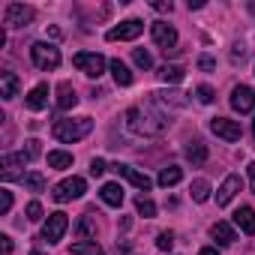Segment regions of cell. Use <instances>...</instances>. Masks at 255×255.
<instances>
[{"mask_svg":"<svg viewBox=\"0 0 255 255\" xmlns=\"http://www.w3.org/2000/svg\"><path fill=\"white\" fill-rule=\"evenodd\" d=\"M183 78H186V69H183V66H168V63H165V66L159 69V81H165V84H180Z\"/></svg>","mask_w":255,"mask_h":255,"instance_id":"23","label":"cell"},{"mask_svg":"<svg viewBox=\"0 0 255 255\" xmlns=\"http://www.w3.org/2000/svg\"><path fill=\"white\" fill-rule=\"evenodd\" d=\"M249 180H252V192H255V162H249Z\"/></svg>","mask_w":255,"mask_h":255,"instance_id":"41","label":"cell"},{"mask_svg":"<svg viewBox=\"0 0 255 255\" xmlns=\"http://www.w3.org/2000/svg\"><path fill=\"white\" fill-rule=\"evenodd\" d=\"M78 234H84V237H93V234H96V225H93L90 216H84V219L78 222Z\"/></svg>","mask_w":255,"mask_h":255,"instance_id":"33","label":"cell"},{"mask_svg":"<svg viewBox=\"0 0 255 255\" xmlns=\"http://www.w3.org/2000/svg\"><path fill=\"white\" fill-rule=\"evenodd\" d=\"M198 255H219V252H216V249H213V246H204V249H201V252H198Z\"/></svg>","mask_w":255,"mask_h":255,"instance_id":"42","label":"cell"},{"mask_svg":"<svg viewBox=\"0 0 255 255\" xmlns=\"http://www.w3.org/2000/svg\"><path fill=\"white\" fill-rule=\"evenodd\" d=\"M30 57H33V66L36 69H57L60 66V48L57 45H48V42H36L30 48Z\"/></svg>","mask_w":255,"mask_h":255,"instance_id":"4","label":"cell"},{"mask_svg":"<svg viewBox=\"0 0 255 255\" xmlns=\"http://www.w3.org/2000/svg\"><path fill=\"white\" fill-rule=\"evenodd\" d=\"M135 210H138V213H141L144 219H150V216H156V204H153L150 198H144V195H141V198L135 201Z\"/></svg>","mask_w":255,"mask_h":255,"instance_id":"29","label":"cell"},{"mask_svg":"<svg viewBox=\"0 0 255 255\" xmlns=\"http://www.w3.org/2000/svg\"><path fill=\"white\" fill-rule=\"evenodd\" d=\"M114 171H117V174H123L126 180H129L132 186H138L141 192H147V189L153 186V180H150L147 174H141V171H135L132 165H114Z\"/></svg>","mask_w":255,"mask_h":255,"instance_id":"14","label":"cell"},{"mask_svg":"<svg viewBox=\"0 0 255 255\" xmlns=\"http://www.w3.org/2000/svg\"><path fill=\"white\" fill-rule=\"evenodd\" d=\"M195 96H198V102H204V105H210V102H213V87H207V84H201V87L195 90Z\"/></svg>","mask_w":255,"mask_h":255,"instance_id":"35","label":"cell"},{"mask_svg":"<svg viewBox=\"0 0 255 255\" xmlns=\"http://www.w3.org/2000/svg\"><path fill=\"white\" fill-rule=\"evenodd\" d=\"M189 192H192V198H195V201L201 204V201H207V198H210V183H207L204 177H198V180H192Z\"/></svg>","mask_w":255,"mask_h":255,"instance_id":"27","label":"cell"},{"mask_svg":"<svg viewBox=\"0 0 255 255\" xmlns=\"http://www.w3.org/2000/svg\"><path fill=\"white\" fill-rule=\"evenodd\" d=\"M108 69H111V75H114V81H117L120 87H129V84H132V72H129V66H126L123 60H111Z\"/></svg>","mask_w":255,"mask_h":255,"instance_id":"19","label":"cell"},{"mask_svg":"<svg viewBox=\"0 0 255 255\" xmlns=\"http://www.w3.org/2000/svg\"><path fill=\"white\" fill-rule=\"evenodd\" d=\"M66 228H69V216L66 213H48V219H45V228H42V237L48 240V243H60L63 240V234H66Z\"/></svg>","mask_w":255,"mask_h":255,"instance_id":"8","label":"cell"},{"mask_svg":"<svg viewBox=\"0 0 255 255\" xmlns=\"http://www.w3.org/2000/svg\"><path fill=\"white\" fill-rule=\"evenodd\" d=\"M234 225H237L240 231H246V234H255V210H252V207H240V210L234 213Z\"/></svg>","mask_w":255,"mask_h":255,"instance_id":"18","label":"cell"},{"mask_svg":"<svg viewBox=\"0 0 255 255\" xmlns=\"http://www.w3.org/2000/svg\"><path fill=\"white\" fill-rule=\"evenodd\" d=\"M231 108L234 111H240V114H249V111H255V90L252 87H234L231 90Z\"/></svg>","mask_w":255,"mask_h":255,"instance_id":"10","label":"cell"},{"mask_svg":"<svg viewBox=\"0 0 255 255\" xmlns=\"http://www.w3.org/2000/svg\"><path fill=\"white\" fill-rule=\"evenodd\" d=\"M126 123H129V129H132L135 135L150 138V135L165 132V126H168V114L156 108V96H153V99H147L144 105H132L129 111H126Z\"/></svg>","mask_w":255,"mask_h":255,"instance_id":"1","label":"cell"},{"mask_svg":"<svg viewBox=\"0 0 255 255\" xmlns=\"http://www.w3.org/2000/svg\"><path fill=\"white\" fill-rule=\"evenodd\" d=\"M144 33V21L141 18H129V21H120L117 27H111L105 33L108 42H126V39H138Z\"/></svg>","mask_w":255,"mask_h":255,"instance_id":"5","label":"cell"},{"mask_svg":"<svg viewBox=\"0 0 255 255\" xmlns=\"http://www.w3.org/2000/svg\"><path fill=\"white\" fill-rule=\"evenodd\" d=\"M90 174H93V177H102V174H105V159H93V162H90Z\"/></svg>","mask_w":255,"mask_h":255,"instance_id":"37","label":"cell"},{"mask_svg":"<svg viewBox=\"0 0 255 255\" xmlns=\"http://www.w3.org/2000/svg\"><path fill=\"white\" fill-rule=\"evenodd\" d=\"M84 192H87V180H84V177H66V180H60V183L54 186V201L66 204V201H72V198H81Z\"/></svg>","mask_w":255,"mask_h":255,"instance_id":"6","label":"cell"},{"mask_svg":"<svg viewBox=\"0 0 255 255\" xmlns=\"http://www.w3.org/2000/svg\"><path fill=\"white\" fill-rule=\"evenodd\" d=\"M99 195H102V201H105L108 207H120V204H123V189H120V183H105V186L99 189Z\"/></svg>","mask_w":255,"mask_h":255,"instance_id":"21","label":"cell"},{"mask_svg":"<svg viewBox=\"0 0 255 255\" xmlns=\"http://www.w3.org/2000/svg\"><path fill=\"white\" fill-rule=\"evenodd\" d=\"M30 255H42V252H39V249H33V252H30Z\"/></svg>","mask_w":255,"mask_h":255,"instance_id":"43","label":"cell"},{"mask_svg":"<svg viewBox=\"0 0 255 255\" xmlns=\"http://www.w3.org/2000/svg\"><path fill=\"white\" fill-rule=\"evenodd\" d=\"M69 252H72V255H105L96 240H78V243H72Z\"/></svg>","mask_w":255,"mask_h":255,"instance_id":"24","label":"cell"},{"mask_svg":"<svg viewBox=\"0 0 255 255\" xmlns=\"http://www.w3.org/2000/svg\"><path fill=\"white\" fill-rule=\"evenodd\" d=\"M150 36H153V42L168 54V51H174V45H177V30L168 24V21H153L150 24Z\"/></svg>","mask_w":255,"mask_h":255,"instance_id":"7","label":"cell"},{"mask_svg":"<svg viewBox=\"0 0 255 255\" xmlns=\"http://www.w3.org/2000/svg\"><path fill=\"white\" fill-rule=\"evenodd\" d=\"M198 69H204V72H210V69H216V60L204 54V57H198Z\"/></svg>","mask_w":255,"mask_h":255,"instance_id":"38","label":"cell"},{"mask_svg":"<svg viewBox=\"0 0 255 255\" xmlns=\"http://www.w3.org/2000/svg\"><path fill=\"white\" fill-rule=\"evenodd\" d=\"M30 159H27V153L21 150V153H3V159H0V165H3V177L6 180H12L15 174H18V168H24Z\"/></svg>","mask_w":255,"mask_h":255,"instance_id":"13","label":"cell"},{"mask_svg":"<svg viewBox=\"0 0 255 255\" xmlns=\"http://www.w3.org/2000/svg\"><path fill=\"white\" fill-rule=\"evenodd\" d=\"M69 165H72V153H66V150L48 153V168H69Z\"/></svg>","mask_w":255,"mask_h":255,"instance_id":"26","label":"cell"},{"mask_svg":"<svg viewBox=\"0 0 255 255\" xmlns=\"http://www.w3.org/2000/svg\"><path fill=\"white\" fill-rule=\"evenodd\" d=\"M24 153H27V159H36V156L42 153V147H39V141H36V138H30V141H27V150H24Z\"/></svg>","mask_w":255,"mask_h":255,"instance_id":"36","label":"cell"},{"mask_svg":"<svg viewBox=\"0 0 255 255\" xmlns=\"http://www.w3.org/2000/svg\"><path fill=\"white\" fill-rule=\"evenodd\" d=\"M252 135H255V120H252Z\"/></svg>","mask_w":255,"mask_h":255,"instance_id":"44","label":"cell"},{"mask_svg":"<svg viewBox=\"0 0 255 255\" xmlns=\"http://www.w3.org/2000/svg\"><path fill=\"white\" fill-rule=\"evenodd\" d=\"M24 105H27L30 111H42V108L48 105V84H36V87H33L30 93H27Z\"/></svg>","mask_w":255,"mask_h":255,"instance_id":"16","label":"cell"},{"mask_svg":"<svg viewBox=\"0 0 255 255\" xmlns=\"http://www.w3.org/2000/svg\"><path fill=\"white\" fill-rule=\"evenodd\" d=\"M171 6H174L171 0H168V3H165V0H162V3H153V9H156V12H171Z\"/></svg>","mask_w":255,"mask_h":255,"instance_id":"39","label":"cell"},{"mask_svg":"<svg viewBox=\"0 0 255 255\" xmlns=\"http://www.w3.org/2000/svg\"><path fill=\"white\" fill-rule=\"evenodd\" d=\"M156 246H159L162 252H171V246H174V234H171V231H162V234L156 237Z\"/></svg>","mask_w":255,"mask_h":255,"instance_id":"32","label":"cell"},{"mask_svg":"<svg viewBox=\"0 0 255 255\" xmlns=\"http://www.w3.org/2000/svg\"><path fill=\"white\" fill-rule=\"evenodd\" d=\"M0 240H3V255H9V252H12V240H9L6 234H3V237H0Z\"/></svg>","mask_w":255,"mask_h":255,"instance_id":"40","label":"cell"},{"mask_svg":"<svg viewBox=\"0 0 255 255\" xmlns=\"http://www.w3.org/2000/svg\"><path fill=\"white\" fill-rule=\"evenodd\" d=\"M75 105H78L75 87H72L69 81H60V84H57V108H60V111H69V108H75Z\"/></svg>","mask_w":255,"mask_h":255,"instance_id":"15","label":"cell"},{"mask_svg":"<svg viewBox=\"0 0 255 255\" xmlns=\"http://www.w3.org/2000/svg\"><path fill=\"white\" fill-rule=\"evenodd\" d=\"M93 129V120L90 117H69V120H54V138L63 141V144H72V141H81L84 135H90Z\"/></svg>","mask_w":255,"mask_h":255,"instance_id":"2","label":"cell"},{"mask_svg":"<svg viewBox=\"0 0 255 255\" xmlns=\"http://www.w3.org/2000/svg\"><path fill=\"white\" fill-rule=\"evenodd\" d=\"M33 18V6L27 3H9L6 6V27H24Z\"/></svg>","mask_w":255,"mask_h":255,"instance_id":"11","label":"cell"},{"mask_svg":"<svg viewBox=\"0 0 255 255\" xmlns=\"http://www.w3.org/2000/svg\"><path fill=\"white\" fill-rule=\"evenodd\" d=\"M210 234H213V240H216L219 246H231V243L237 240V234H234V228H231L228 222H216V225L210 228Z\"/></svg>","mask_w":255,"mask_h":255,"instance_id":"17","label":"cell"},{"mask_svg":"<svg viewBox=\"0 0 255 255\" xmlns=\"http://www.w3.org/2000/svg\"><path fill=\"white\" fill-rule=\"evenodd\" d=\"M0 96H3V99H15L18 96V75L15 72H3V75H0Z\"/></svg>","mask_w":255,"mask_h":255,"instance_id":"20","label":"cell"},{"mask_svg":"<svg viewBox=\"0 0 255 255\" xmlns=\"http://www.w3.org/2000/svg\"><path fill=\"white\" fill-rule=\"evenodd\" d=\"M210 132L219 135V138H225V141H240V135H243L240 123L231 120V117H213L210 120Z\"/></svg>","mask_w":255,"mask_h":255,"instance_id":"9","label":"cell"},{"mask_svg":"<svg viewBox=\"0 0 255 255\" xmlns=\"http://www.w3.org/2000/svg\"><path fill=\"white\" fill-rule=\"evenodd\" d=\"M132 60H135V66H141V69H150V66H153V57H150V51H144V48H135V51H132Z\"/></svg>","mask_w":255,"mask_h":255,"instance_id":"30","label":"cell"},{"mask_svg":"<svg viewBox=\"0 0 255 255\" xmlns=\"http://www.w3.org/2000/svg\"><path fill=\"white\" fill-rule=\"evenodd\" d=\"M240 186H243V180H240V174H228L225 180H222V186L216 189V204L219 207H225V204H231V198L240 192Z\"/></svg>","mask_w":255,"mask_h":255,"instance_id":"12","label":"cell"},{"mask_svg":"<svg viewBox=\"0 0 255 255\" xmlns=\"http://www.w3.org/2000/svg\"><path fill=\"white\" fill-rule=\"evenodd\" d=\"M9 210H12V192L0 189V213H9Z\"/></svg>","mask_w":255,"mask_h":255,"instance_id":"34","label":"cell"},{"mask_svg":"<svg viewBox=\"0 0 255 255\" xmlns=\"http://www.w3.org/2000/svg\"><path fill=\"white\" fill-rule=\"evenodd\" d=\"M186 159H189L192 165H201V162H207V147H204L201 141H192V144L186 147Z\"/></svg>","mask_w":255,"mask_h":255,"instance_id":"25","label":"cell"},{"mask_svg":"<svg viewBox=\"0 0 255 255\" xmlns=\"http://www.w3.org/2000/svg\"><path fill=\"white\" fill-rule=\"evenodd\" d=\"M72 66H75L78 72H84L87 78H99V75L105 72L108 60H105L102 54H96V51H78V54L72 57Z\"/></svg>","mask_w":255,"mask_h":255,"instance_id":"3","label":"cell"},{"mask_svg":"<svg viewBox=\"0 0 255 255\" xmlns=\"http://www.w3.org/2000/svg\"><path fill=\"white\" fill-rule=\"evenodd\" d=\"M24 186L33 189V192H42V189H45V177H42L39 171H30V174H24Z\"/></svg>","mask_w":255,"mask_h":255,"instance_id":"28","label":"cell"},{"mask_svg":"<svg viewBox=\"0 0 255 255\" xmlns=\"http://www.w3.org/2000/svg\"><path fill=\"white\" fill-rule=\"evenodd\" d=\"M42 216H45L42 204H39V201H30V204H27V219H30V222H39Z\"/></svg>","mask_w":255,"mask_h":255,"instance_id":"31","label":"cell"},{"mask_svg":"<svg viewBox=\"0 0 255 255\" xmlns=\"http://www.w3.org/2000/svg\"><path fill=\"white\" fill-rule=\"evenodd\" d=\"M180 180H183V168H177V165L162 168V171H159V177H156V183H159V186H165V189H168V186H177Z\"/></svg>","mask_w":255,"mask_h":255,"instance_id":"22","label":"cell"}]
</instances>
